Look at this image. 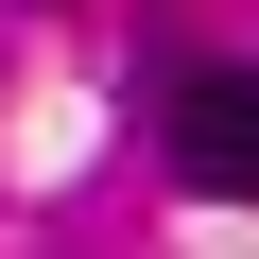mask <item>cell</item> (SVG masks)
I'll return each mask as SVG.
<instances>
[{"label":"cell","instance_id":"1","mask_svg":"<svg viewBox=\"0 0 259 259\" xmlns=\"http://www.w3.org/2000/svg\"><path fill=\"white\" fill-rule=\"evenodd\" d=\"M173 173L225 190V207H259V69H190L173 87Z\"/></svg>","mask_w":259,"mask_h":259}]
</instances>
